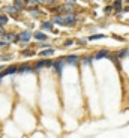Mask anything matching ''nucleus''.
<instances>
[{"instance_id":"obj_29","label":"nucleus","mask_w":129,"mask_h":138,"mask_svg":"<svg viewBox=\"0 0 129 138\" xmlns=\"http://www.w3.org/2000/svg\"><path fill=\"white\" fill-rule=\"evenodd\" d=\"M105 2H107V0H105Z\"/></svg>"},{"instance_id":"obj_20","label":"nucleus","mask_w":129,"mask_h":138,"mask_svg":"<svg viewBox=\"0 0 129 138\" xmlns=\"http://www.w3.org/2000/svg\"><path fill=\"white\" fill-rule=\"evenodd\" d=\"M6 21H8V18H6V17H3V15H0V26L6 24Z\"/></svg>"},{"instance_id":"obj_18","label":"nucleus","mask_w":129,"mask_h":138,"mask_svg":"<svg viewBox=\"0 0 129 138\" xmlns=\"http://www.w3.org/2000/svg\"><path fill=\"white\" fill-rule=\"evenodd\" d=\"M111 11H113V8H111V6H105V9H104L105 15H110V14H111Z\"/></svg>"},{"instance_id":"obj_2","label":"nucleus","mask_w":129,"mask_h":138,"mask_svg":"<svg viewBox=\"0 0 129 138\" xmlns=\"http://www.w3.org/2000/svg\"><path fill=\"white\" fill-rule=\"evenodd\" d=\"M30 38H32V33L26 30V32H23V33L18 34V41H23V42H27V41H30Z\"/></svg>"},{"instance_id":"obj_11","label":"nucleus","mask_w":129,"mask_h":138,"mask_svg":"<svg viewBox=\"0 0 129 138\" xmlns=\"http://www.w3.org/2000/svg\"><path fill=\"white\" fill-rule=\"evenodd\" d=\"M53 54H54V50H53V48H50V50H44V51H41V56H42V57H45V56L48 57V56H53Z\"/></svg>"},{"instance_id":"obj_26","label":"nucleus","mask_w":129,"mask_h":138,"mask_svg":"<svg viewBox=\"0 0 129 138\" xmlns=\"http://www.w3.org/2000/svg\"><path fill=\"white\" fill-rule=\"evenodd\" d=\"M6 45V42H0V47H5Z\"/></svg>"},{"instance_id":"obj_25","label":"nucleus","mask_w":129,"mask_h":138,"mask_svg":"<svg viewBox=\"0 0 129 138\" xmlns=\"http://www.w3.org/2000/svg\"><path fill=\"white\" fill-rule=\"evenodd\" d=\"M33 54V51H24V56H32Z\"/></svg>"},{"instance_id":"obj_27","label":"nucleus","mask_w":129,"mask_h":138,"mask_svg":"<svg viewBox=\"0 0 129 138\" xmlns=\"http://www.w3.org/2000/svg\"><path fill=\"white\" fill-rule=\"evenodd\" d=\"M0 34H3V29H2V26H0Z\"/></svg>"},{"instance_id":"obj_15","label":"nucleus","mask_w":129,"mask_h":138,"mask_svg":"<svg viewBox=\"0 0 129 138\" xmlns=\"http://www.w3.org/2000/svg\"><path fill=\"white\" fill-rule=\"evenodd\" d=\"M30 14H32L33 17H39V15H41V11H39L38 8H32L30 9Z\"/></svg>"},{"instance_id":"obj_28","label":"nucleus","mask_w":129,"mask_h":138,"mask_svg":"<svg viewBox=\"0 0 129 138\" xmlns=\"http://www.w3.org/2000/svg\"><path fill=\"white\" fill-rule=\"evenodd\" d=\"M0 71H2V66H0Z\"/></svg>"},{"instance_id":"obj_7","label":"nucleus","mask_w":129,"mask_h":138,"mask_svg":"<svg viewBox=\"0 0 129 138\" xmlns=\"http://www.w3.org/2000/svg\"><path fill=\"white\" fill-rule=\"evenodd\" d=\"M41 29H42V30H53V23H50V21H44Z\"/></svg>"},{"instance_id":"obj_4","label":"nucleus","mask_w":129,"mask_h":138,"mask_svg":"<svg viewBox=\"0 0 129 138\" xmlns=\"http://www.w3.org/2000/svg\"><path fill=\"white\" fill-rule=\"evenodd\" d=\"M65 63H68V65H77V63H78V57H77V56H68V57L65 59Z\"/></svg>"},{"instance_id":"obj_13","label":"nucleus","mask_w":129,"mask_h":138,"mask_svg":"<svg viewBox=\"0 0 129 138\" xmlns=\"http://www.w3.org/2000/svg\"><path fill=\"white\" fill-rule=\"evenodd\" d=\"M5 39L6 41H18V36H15L12 33H8V34H5Z\"/></svg>"},{"instance_id":"obj_22","label":"nucleus","mask_w":129,"mask_h":138,"mask_svg":"<svg viewBox=\"0 0 129 138\" xmlns=\"http://www.w3.org/2000/svg\"><path fill=\"white\" fill-rule=\"evenodd\" d=\"M41 2H44L45 5H53L54 3V0H41Z\"/></svg>"},{"instance_id":"obj_8","label":"nucleus","mask_w":129,"mask_h":138,"mask_svg":"<svg viewBox=\"0 0 129 138\" xmlns=\"http://www.w3.org/2000/svg\"><path fill=\"white\" fill-rule=\"evenodd\" d=\"M35 39H38V41H45V39H47V34L42 33V32H36V33H35Z\"/></svg>"},{"instance_id":"obj_17","label":"nucleus","mask_w":129,"mask_h":138,"mask_svg":"<svg viewBox=\"0 0 129 138\" xmlns=\"http://www.w3.org/2000/svg\"><path fill=\"white\" fill-rule=\"evenodd\" d=\"M24 6V2H21V0H15V8L17 9H21Z\"/></svg>"},{"instance_id":"obj_12","label":"nucleus","mask_w":129,"mask_h":138,"mask_svg":"<svg viewBox=\"0 0 129 138\" xmlns=\"http://www.w3.org/2000/svg\"><path fill=\"white\" fill-rule=\"evenodd\" d=\"M6 12H9L11 15H17V8L15 6H8V8H5Z\"/></svg>"},{"instance_id":"obj_21","label":"nucleus","mask_w":129,"mask_h":138,"mask_svg":"<svg viewBox=\"0 0 129 138\" xmlns=\"http://www.w3.org/2000/svg\"><path fill=\"white\" fill-rule=\"evenodd\" d=\"M90 62H92V57H83V63L84 65H89Z\"/></svg>"},{"instance_id":"obj_6","label":"nucleus","mask_w":129,"mask_h":138,"mask_svg":"<svg viewBox=\"0 0 129 138\" xmlns=\"http://www.w3.org/2000/svg\"><path fill=\"white\" fill-rule=\"evenodd\" d=\"M113 8H114V11L119 14V12H122V0H116L114 2V5H113Z\"/></svg>"},{"instance_id":"obj_3","label":"nucleus","mask_w":129,"mask_h":138,"mask_svg":"<svg viewBox=\"0 0 129 138\" xmlns=\"http://www.w3.org/2000/svg\"><path fill=\"white\" fill-rule=\"evenodd\" d=\"M63 65H65V60L54 62V68H56V72H57V75H62V71H63Z\"/></svg>"},{"instance_id":"obj_10","label":"nucleus","mask_w":129,"mask_h":138,"mask_svg":"<svg viewBox=\"0 0 129 138\" xmlns=\"http://www.w3.org/2000/svg\"><path fill=\"white\" fill-rule=\"evenodd\" d=\"M107 56H108V51H107V50H102V51H99V53H98V54L95 56V59H96V60H99V59H102V57H107Z\"/></svg>"},{"instance_id":"obj_5","label":"nucleus","mask_w":129,"mask_h":138,"mask_svg":"<svg viewBox=\"0 0 129 138\" xmlns=\"http://www.w3.org/2000/svg\"><path fill=\"white\" fill-rule=\"evenodd\" d=\"M53 63L50 60H44V62H39V63H38V65H36V71H38V69H41V68H44V66H51Z\"/></svg>"},{"instance_id":"obj_9","label":"nucleus","mask_w":129,"mask_h":138,"mask_svg":"<svg viewBox=\"0 0 129 138\" xmlns=\"http://www.w3.org/2000/svg\"><path fill=\"white\" fill-rule=\"evenodd\" d=\"M53 23H56V24H60V26H65V21H63V17H59V15L53 17Z\"/></svg>"},{"instance_id":"obj_14","label":"nucleus","mask_w":129,"mask_h":138,"mask_svg":"<svg viewBox=\"0 0 129 138\" xmlns=\"http://www.w3.org/2000/svg\"><path fill=\"white\" fill-rule=\"evenodd\" d=\"M102 38H105V34H93V36H89V41H98V39H102Z\"/></svg>"},{"instance_id":"obj_23","label":"nucleus","mask_w":129,"mask_h":138,"mask_svg":"<svg viewBox=\"0 0 129 138\" xmlns=\"http://www.w3.org/2000/svg\"><path fill=\"white\" fill-rule=\"evenodd\" d=\"M72 44H74V41H72V39H68V41H66V42H65V45H66V47H68V45H72Z\"/></svg>"},{"instance_id":"obj_24","label":"nucleus","mask_w":129,"mask_h":138,"mask_svg":"<svg viewBox=\"0 0 129 138\" xmlns=\"http://www.w3.org/2000/svg\"><path fill=\"white\" fill-rule=\"evenodd\" d=\"M66 5H75V0H66Z\"/></svg>"},{"instance_id":"obj_1","label":"nucleus","mask_w":129,"mask_h":138,"mask_svg":"<svg viewBox=\"0 0 129 138\" xmlns=\"http://www.w3.org/2000/svg\"><path fill=\"white\" fill-rule=\"evenodd\" d=\"M63 21H65V26H71V24H74L77 20H75V15H74L72 12H68V14L63 17Z\"/></svg>"},{"instance_id":"obj_19","label":"nucleus","mask_w":129,"mask_h":138,"mask_svg":"<svg viewBox=\"0 0 129 138\" xmlns=\"http://www.w3.org/2000/svg\"><path fill=\"white\" fill-rule=\"evenodd\" d=\"M126 54H128V50H126V48H123V50L117 54V57H123V56H126Z\"/></svg>"},{"instance_id":"obj_16","label":"nucleus","mask_w":129,"mask_h":138,"mask_svg":"<svg viewBox=\"0 0 129 138\" xmlns=\"http://www.w3.org/2000/svg\"><path fill=\"white\" fill-rule=\"evenodd\" d=\"M18 71L23 74V72H27V71H32V68H30V66H27V65H24V66H21V68L18 69Z\"/></svg>"}]
</instances>
